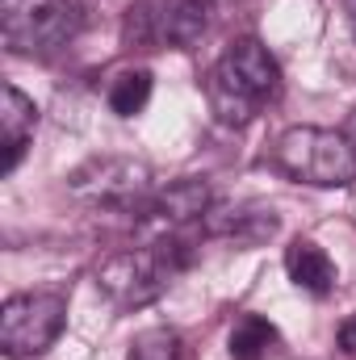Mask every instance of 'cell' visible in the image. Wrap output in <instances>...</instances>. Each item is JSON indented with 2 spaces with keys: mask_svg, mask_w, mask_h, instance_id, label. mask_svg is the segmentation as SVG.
<instances>
[{
  "mask_svg": "<svg viewBox=\"0 0 356 360\" xmlns=\"http://www.w3.org/2000/svg\"><path fill=\"white\" fill-rule=\"evenodd\" d=\"M193 264V243L184 235V226L160 235L147 248H130V252H113L101 269H96V289L117 306V310H139L151 306L172 276Z\"/></svg>",
  "mask_w": 356,
  "mask_h": 360,
  "instance_id": "cell-1",
  "label": "cell"
},
{
  "mask_svg": "<svg viewBox=\"0 0 356 360\" xmlns=\"http://www.w3.org/2000/svg\"><path fill=\"white\" fill-rule=\"evenodd\" d=\"M210 205H214V188L205 180L189 176V180H172V184H155L130 218H139V222H164L168 231H177V226L201 222L210 214Z\"/></svg>",
  "mask_w": 356,
  "mask_h": 360,
  "instance_id": "cell-8",
  "label": "cell"
},
{
  "mask_svg": "<svg viewBox=\"0 0 356 360\" xmlns=\"http://www.w3.org/2000/svg\"><path fill=\"white\" fill-rule=\"evenodd\" d=\"M68 188L76 197H84L92 205H105L113 214H134L143 205V197L155 188V176L143 160H126V155H92L84 160L72 176Z\"/></svg>",
  "mask_w": 356,
  "mask_h": 360,
  "instance_id": "cell-7",
  "label": "cell"
},
{
  "mask_svg": "<svg viewBox=\"0 0 356 360\" xmlns=\"http://www.w3.org/2000/svg\"><path fill=\"white\" fill-rule=\"evenodd\" d=\"M68 323L63 293H13L0 306V348L8 360L42 356Z\"/></svg>",
  "mask_w": 356,
  "mask_h": 360,
  "instance_id": "cell-6",
  "label": "cell"
},
{
  "mask_svg": "<svg viewBox=\"0 0 356 360\" xmlns=\"http://www.w3.org/2000/svg\"><path fill=\"white\" fill-rule=\"evenodd\" d=\"M197 226H201V235H214V239L260 243L268 235H276V214L256 210V205H210V214Z\"/></svg>",
  "mask_w": 356,
  "mask_h": 360,
  "instance_id": "cell-10",
  "label": "cell"
},
{
  "mask_svg": "<svg viewBox=\"0 0 356 360\" xmlns=\"http://www.w3.org/2000/svg\"><path fill=\"white\" fill-rule=\"evenodd\" d=\"M34 126H38V105L17 84H4V96H0V176L17 172V164L25 160V147L34 139Z\"/></svg>",
  "mask_w": 356,
  "mask_h": 360,
  "instance_id": "cell-9",
  "label": "cell"
},
{
  "mask_svg": "<svg viewBox=\"0 0 356 360\" xmlns=\"http://www.w3.org/2000/svg\"><path fill=\"white\" fill-rule=\"evenodd\" d=\"M126 360H180V335L172 327H147L134 335Z\"/></svg>",
  "mask_w": 356,
  "mask_h": 360,
  "instance_id": "cell-14",
  "label": "cell"
},
{
  "mask_svg": "<svg viewBox=\"0 0 356 360\" xmlns=\"http://www.w3.org/2000/svg\"><path fill=\"white\" fill-rule=\"evenodd\" d=\"M105 101H109V109H113L117 117L143 113V105L151 101V72H147V68H126V72H117Z\"/></svg>",
  "mask_w": 356,
  "mask_h": 360,
  "instance_id": "cell-13",
  "label": "cell"
},
{
  "mask_svg": "<svg viewBox=\"0 0 356 360\" xmlns=\"http://www.w3.org/2000/svg\"><path fill=\"white\" fill-rule=\"evenodd\" d=\"M285 272H289V281H293L298 289H306V293H314V297H327V293L340 285L336 260H331L314 239H293V243L285 248Z\"/></svg>",
  "mask_w": 356,
  "mask_h": 360,
  "instance_id": "cell-11",
  "label": "cell"
},
{
  "mask_svg": "<svg viewBox=\"0 0 356 360\" xmlns=\"http://www.w3.org/2000/svg\"><path fill=\"white\" fill-rule=\"evenodd\" d=\"M0 34L13 55L46 59L80 34V8L76 0H4Z\"/></svg>",
  "mask_w": 356,
  "mask_h": 360,
  "instance_id": "cell-4",
  "label": "cell"
},
{
  "mask_svg": "<svg viewBox=\"0 0 356 360\" xmlns=\"http://www.w3.org/2000/svg\"><path fill=\"white\" fill-rule=\"evenodd\" d=\"M276 172L314 188H344L356 180V147L344 130L327 126H289L272 147Z\"/></svg>",
  "mask_w": 356,
  "mask_h": 360,
  "instance_id": "cell-3",
  "label": "cell"
},
{
  "mask_svg": "<svg viewBox=\"0 0 356 360\" xmlns=\"http://www.w3.org/2000/svg\"><path fill=\"white\" fill-rule=\"evenodd\" d=\"M276 92H281V68L256 38L231 42L205 84L210 109L222 126H248L268 101H276Z\"/></svg>",
  "mask_w": 356,
  "mask_h": 360,
  "instance_id": "cell-2",
  "label": "cell"
},
{
  "mask_svg": "<svg viewBox=\"0 0 356 360\" xmlns=\"http://www.w3.org/2000/svg\"><path fill=\"white\" fill-rule=\"evenodd\" d=\"M281 344V335H276V327L260 319V314H243L235 327H231V340H227V348H231V360H268V352Z\"/></svg>",
  "mask_w": 356,
  "mask_h": 360,
  "instance_id": "cell-12",
  "label": "cell"
},
{
  "mask_svg": "<svg viewBox=\"0 0 356 360\" xmlns=\"http://www.w3.org/2000/svg\"><path fill=\"white\" fill-rule=\"evenodd\" d=\"M344 134H348V143L356 147V109L348 113V126H344Z\"/></svg>",
  "mask_w": 356,
  "mask_h": 360,
  "instance_id": "cell-16",
  "label": "cell"
},
{
  "mask_svg": "<svg viewBox=\"0 0 356 360\" xmlns=\"http://www.w3.org/2000/svg\"><path fill=\"white\" fill-rule=\"evenodd\" d=\"M210 30V0H134L122 38L130 46H177L189 51Z\"/></svg>",
  "mask_w": 356,
  "mask_h": 360,
  "instance_id": "cell-5",
  "label": "cell"
},
{
  "mask_svg": "<svg viewBox=\"0 0 356 360\" xmlns=\"http://www.w3.org/2000/svg\"><path fill=\"white\" fill-rule=\"evenodd\" d=\"M336 340H340V352H344V356H356V314H352V319H344V323H340Z\"/></svg>",
  "mask_w": 356,
  "mask_h": 360,
  "instance_id": "cell-15",
  "label": "cell"
},
{
  "mask_svg": "<svg viewBox=\"0 0 356 360\" xmlns=\"http://www.w3.org/2000/svg\"><path fill=\"white\" fill-rule=\"evenodd\" d=\"M344 13H348V25H352V34H356V0H344Z\"/></svg>",
  "mask_w": 356,
  "mask_h": 360,
  "instance_id": "cell-17",
  "label": "cell"
}]
</instances>
